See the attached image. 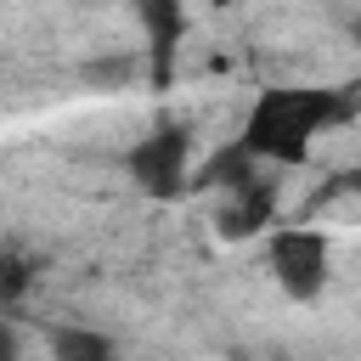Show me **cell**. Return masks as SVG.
<instances>
[{
    "instance_id": "cell-1",
    "label": "cell",
    "mask_w": 361,
    "mask_h": 361,
    "mask_svg": "<svg viewBox=\"0 0 361 361\" xmlns=\"http://www.w3.org/2000/svg\"><path fill=\"white\" fill-rule=\"evenodd\" d=\"M350 118V96L338 90H265L243 124V152L254 164H305L310 141Z\"/></svg>"
},
{
    "instance_id": "cell-2",
    "label": "cell",
    "mask_w": 361,
    "mask_h": 361,
    "mask_svg": "<svg viewBox=\"0 0 361 361\" xmlns=\"http://www.w3.org/2000/svg\"><path fill=\"white\" fill-rule=\"evenodd\" d=\"M265 265L282 282V293L316 299L322 282H327V231H316V226H282V231H271Z\"/></svg>"
},
{
    "instance_id": "cell-3",
    "label": "cell",
    "mask_w": 361,
    "mask_h": 361,
    "mask_svg": "<svg viewBox=\"0 0 361 361\" xmlns=\"http://www.w3.org/2000/svg\"><path fill=\"white\" fill-rule=\"evenodd\" d=\"M186 152H192L186 130H180V124H158V130L141 135L135 152H130V175H135V186L152 192V197H175V192L186 186Z\"/></svg>"
},
{
    "instance_id": "cell-4",
    "label": "cell",
    "mask_w": 361,
    "mask_h": 361,
    "mask_svg": "<svg viewBox=\"0 0 361 361\" xmlns=\"http://www.w3.org/2000/svg\"><path fill=\"white\" fill-rule=\"evenodd\" d=\"M135 23L147 28V45H152V56H158V73H169L175 39L186 34V11H180V0H135Z\"/></svg>"
},
{
    "instance_id": "cell-5",
    "label": "cell",
    "mask_w": 361,
    "mask_h": 361,
    "mask_svg": "<svg viewBox=\"0 0 361 361\" xmlns=\"http://www.w3.org/2000/svg\"><path fill=\"white\" fill-rule=\"evenodd\" d=\"M51 350H56V361H118L113 338L107 333H90V327H62L51 338Z\"/></svg>"
},
{
    "instance_id": "cell-6",
    "label": "cell",
    "mask_w": 361,
    "mask_h": 361,
    "mask_svg": "<svg viewBox=\"0 0 361 361\" xmlns=\"http://www.w3.org/2000/svg\"><path fill=\"white\" fill-rule=\"evenodd\" d=\"M0 361H17V344H11V333L0 327Z\"/></svg>"
},
{
    "instance_id": "cell-7",
    "label": "cell",
    "mask_w": 361,
    "mask_h": 361,
    "mask_svg": "<svg viewBox=\"0 0 361 361\" xmlns=\"http://www.w3.org/2000/svg\"><path fill=\"white\" fill-rule=\"evenodd\" d=\"M344 186H350V192H355V197H361V164H355V169H350V180H344Z\"/></svg>"
},
{
    "instance_id": "cell-8",
    "label": "cell",
    "mask_w": 361,
    "mask_h": 361,
    "mask_svg": "<svg viewBox=\"0 0 361 361\" xmlns=\"http://www.w3.org/2000/svg\"><path fill=\"white\" fill-rule=\"evenodd\" d=\"M209 6H237V0H209Z\"/></svg>"
}]
</instances>
